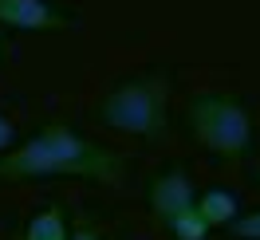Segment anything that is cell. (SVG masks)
Segmentation results:
<instances>
[{"label": "cell", "instance_id": "cell-1", "mask_svg": "<svg viewBox=\"0 0 260 240\" xmlns=\"http://www.w3.org/2000/svg\"><path fill=\"white\" fill-rule=\"evenodd\" d=\"M122 158L95 138L79 134L67 122H48L32 138L0 154V181L24 177H83V181H114L122 177Z\"/></svg>", "mask_w": 260, "mask_h": 240}, {"label": "cell", "instance_id": "cell-2", "mask_svg": "<svg viewBox=\"0 0 260 240\" xmlns=\"http://www.w3.org/2000/svg\"><path fill=\"white\" fill-rule=\"evenodd\" d=\"M99 122L126 138H162L170 130V79L162 71L118 79L99 102Z\"/></svg>", "mask_w": 260, "mask_h": 240}, {"label": "cell", "instance_id": "cell-3", "mask_svg": "<svg viewBox=\"0 0 260 240\" xmlns=\"http://www.w3.org/2000/svg\"><path fill=\"white\" fill-rule=\"evenodd\" d=\"M185 122H189L197 142L225 161H244V158H252V150H256L252 114H248V107L237 95H225V91H201V95H193L189 111H185Z\"/></svg>", "mask_w": 260, "mask_h": 240}, {"label": "cell", "instance_id": "cell-4", "mask_svg": "<svg viewBox=\"0 0 260 240\" xmlns=\"http://www.w3.org/2000/svg\"><path fill=\"white\" fill-rule=\"evenodd\" d=\"M0 28L24 36H44V32H71L75 16L59 8L55 0H0Z\"/></svg>", "mask_w": 260, "mask_h": 240}, {"label": "cell", "instance_id": "cell-5", "mask_svg": "<svg viewBox=\"0 0 260 240\" xmlns=\"http://www.w3.org/2000/svg\"><path fill=\"white\" fill-rule=\"evenodd\" d=\"M146 201H150V209H154V217L170 221V217H178L181 209L197 205V185H193V177L185 174V169L174 165V169H162V174L150 181Z\"/></svg>", "mask_w": 260, "mask_h": 240}, {"label": "cell", "instance_id": "cell-6", "mask_svg": "<svg viewBox=\"0 0 260 240\" xmlns=\"http://www.w3.org/2000/svg\"><path fill=\"white\" fill-rule=\"evenodd\" d=\"M197 213L205 217L209 228H229L241 217V201L229 189H205V193H197Z\"/></svg>", "mask_w": 260, "mask_h": 240}, {"label": "cell", "instance_id": "cell-7", "mask_svg": "<svg viewBox=\"0 0 260 240\" xmlns=\"http://www.w3.org/2000/svg\"><path fill=\"white\" fill-rule=\"evenodd\" d=\"M67 236H71V228H67V217L59 205L40 209L32 221L24 224V240H67Z\"/></svg>", "mask_w": 260, "mask_h": 240}, {"label": "cell", "instance_id": "cell-8", "mask_svg": "<svg viewBox=\"0 0 260 240\" xmlns=\"http://www.w3.org/2000/svg\"><path fill=\"white\" fill-rule=\"evenodd\" d=\"M166 228H170V236H174V240H205V236L213 232L209 224H205V217L197 213V205L181 209L178 217H170V221H166Z\"/></svg>", "mask_w": 260, "mask_h": 240}, {"label": "cell", "instance_id": "cell-9", "mask_svg": "<svg viewBox=\"0 0 260 240\" xmlns=\"http://www.w3.org/2000/svg\"><path fill=\"white\" fill-rule=\"evenodd\" d=\"M233 240H260V209H252V213H241L237 221L225 228Z\"/></svg>", "mask_w": 260, "mask_h": 240}, {"label": "cell", "instance_id": "cell-10", "mask_svg": "<svg viewBox=\"0 0 260 240\" xmlns=\"http://www.w3.org/2000/svg\"><path fill=\"white\" fill-rule=\"evenodd\" d=\"M12 146H16V122L0 111V154H4V150H12Z\"/></svg>", "mask_w": 260, "mask_h": 240}, {"label": "cell", "instance_id": "cell-11", "mask_svg": "<svg viewBox=\"0 0 260 240\" xmlns=\"http://www.w3.org/2000/svg\"><path fill=\"white\" fill-rule=\"evenodd\" d=\"M67 240H103V232H99L91 221H79L75 228H71V236H67Z\"/></svg>", "mask_w": 260, "mask_h": 240}, {"label": "cell", "instance_id": "cell-12", "mask_svg": "<svg viewBox=\"0 0 260 240\" xmlns=\"http://www.w3.org/2000/svg\"><path fill=\"white\" fill-rule=\"evenodd\" d=\"M0 55H4V36H0Z\"/></svg>", "mask_w": 260, "mask_h": 240}]
</instances>
